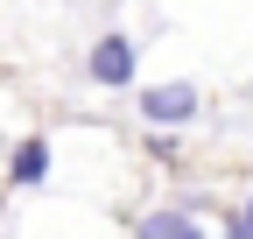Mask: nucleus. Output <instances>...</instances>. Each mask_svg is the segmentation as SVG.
Returning a JSON list of instances; mask_svg holds the SVG:
<instances>
[{
  "label": "nucleus",
  "instance_id": "nucleus-1",
  "mask_svg": "<svg viewBox=\"0 0 253 239\" xmlns=\"http://www.w3.org/2000/svg\"><path fill=\"white\" fill-rule=\"evenodd\" d=\"M84 78L106 84V92H126V84L141 78V49H134V36H126V28H106V36L84 49Z\"/></svg>",
  "mask_w": 253,
  "mask_h": 239
},
{
  "label": "nucleus",
  "instance_id": "nucleus-2",
  "mask_svg": "<svg viewBox=\"0 0 253 239\" xmlns=\"http://www.w3.org/2000/svg\"><path fill=\"white\" fill-rule=\"evenodd\" d=\"M134 113L155 134H169V127H190V120L204 113V99H197V84H148V92L134 99Z\"/></svg>",
  "mask_w": 253,
  "mask_h": 239
},
{
  "label": "nucleus",
  "instance_id": "nucleus-3",
  "mask_svg": "<svg viewBox=\"0 0 253 239\" xmlns=\"http://www.w3.org/2000/svg\"><path fill=\"white\" fill-rule=\"evenodd\" d=\"M134 239H204L197 204H169V211H148V218L134 225Z\"/></svg>",
  "mask_w": 253,
  "mask_h": 239
},
{
  "label": "nucleus",
  "instance_id": "nucleus-4",
  "mask_svg": "<svg viewBox=\"0 0 253 239\" xmlns=\"http://www.w3.org/2000/svg\"><path fill=\"white\" fill-rule=\"evenodd\" d=\"M42 176H49V141H42V134H28L14 155H7V183H14V190H36Z\"/></svg>",
  "mask_w": 253,
  "mask_h": 239
},
{
  "label": "nucleus",
  "instance_id": "nucleus-5",
  "mask_svg": "<svg viewBox=\"0 0 253 239\" xmlns=\"http://www.w3.org/2000/svg\"><path fill=\"white\" fill-rule=\"evenodd\" d=\"M225 239H253V232H246V218H239V211H225Z\"/></svg>",
  "mask_w": 253,
  "mask_h": 239
},
{
  "label": "nucleus",
  "instance_id": "nucleus-6",
  "mask_svg": "<svg viewBox=\"0 0 253 239\" xmlns=\"http://www.w3.org/2000/svg\"><path fill=\"white\" fill-rule=\"evenodd\" d=\"M239 218H246V232H253V197H246V204H239Z\"/></svg>",
  "mask_w": 253,
  "mask_h": 239
}]
</instances>
